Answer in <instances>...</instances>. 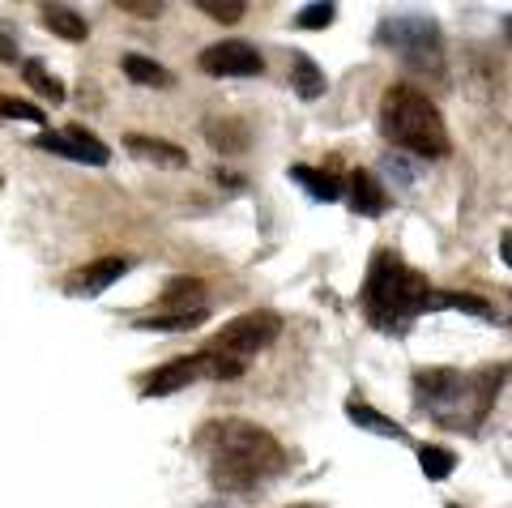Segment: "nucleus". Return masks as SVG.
Segmentation results:
<instances>
[{
  "instance_id": "nucleus-1",
  "label": "nucleus",
  "mask_w": 512,
  "mask_h": 508,
  "mask_svg": "<svg viewBox=\"0 0 512 508\" xmlns=\"http://www.w3.org/2000/svg\"><path fill=\"white\" fill-rule=\"evenodd\" d=\"M201 449L210 462V483L218 491H252L286 470V449L248 419H218L201 432Z\"/></svg>"
},
{
  "instance_id": "nucleus-2",
  "label": "nucleus",
  "mask_w": 512,
  "mask_h": 508,
  "mask_svg": "<svg viewBox=\"0 0 512 508\" xmlns=\"http://www.w3.org/2000/svg\"><path fill=\"white\" fill-rule=\"evenodd\" d=\"M508 376V363L500 368H483L474 376H461L453 368H427L414 376V393L419 402L431 410V419L440 427H453V432H474L478 423L487 419V410L500 393V380Z\"/></svg>"
},
{
  "instance_id": "nucleus-3",
  "label": "nucleus",
  "mask_w": 512,
  "mask_h": 508,
  "mask_svg": "<svg viewBox=\"0 0 512 508\" xmlns=\"http://www.w3.org/2000/svg\"><path fill=\"white\" fill-rule=\"evenodd\" d=\"M380 129L397 146V154H414V158H444L448 154V129H444L436 103L406 82L384 90Z\"/></svg>"
},
{
  "instance_id": "nucleus-4",
  "label": "nucleus",
  "mask_w": 512,
  "mask_h": 508,
  "mask_svg": "<svg viewBox=\"0 0 512 508\" xmlns=\"http://www.w3.org/2000/svg\"><path fill=\"white\" fill-rule=\"evenodd\" d=\"M363 304L380 325H389L393 316H414L431 308V282L423 274H414L410 265H402L393 252H380L372 269H367Z\"/></svg>"
},
{
  "instance_id": "nucleus-5",
  "label": "nucleus",
  "mask_w": 512,
  "mask_h": 508,
  "mask_svg": "<svg viewBox=\"0 0 512 508\" xmlns=\"http://www.w3.org/2000/svg\"><path fill=\"white\" fill-rule=\"evenodd\" d=\"M380 47L402 60L410 73H431V77H444V39H440V26L423 18V13H397V18H384L376 30Z\"/></svg>"
},
{
  "instance_id": "nucleus-6",
  "label": "nucleus",
  "mask_w": 512,
  "mask_h": 508,
  "mask_svg": "<svg viewBox=\"0 0 512 508\" xmlns=\"http://www.w3.org/2000/svg\"><path fill=\"white\" fill-rule=\"evenodd\" d=\"M282 333V316L278 312H244L235 316L231 325H222L210 346H205V355H218V359H235V363H248L256 351H265L269 342H274Z\"/></svg>"
},
{
  "instance_id": "nucleus-7",
  "label": "nucleus",
  "mask_w": 512,
  "mask_h": 508,
  "mask_svg": "<svg viewBox=\"0 0 512 508\" xmlns=\"http://www.w3.org/2000/svg\"><path fill=\"white\" fill-rule=\"evenodd\" d=\"M197 65L210 73V77H256L265 69V56L256 52L252 43L244 39H231V43H214L205 47V52L197 56Z\"/></svg>"
},
{
  "instance_id": "nucleus-8",
  "label": "nucleus",
  "mask_w": 512,
  "mask_h": 508,
  "mask_svg": "<svg viewBox=\"0 0 512 508\" xmlns=\"http://www.w3.org/2000/svg\"><path fill=\"white\" fill-rule=\"evenodd\" d=\"M35 146L47 150V154L73 158V163H90V167H107V158H111V150L103 146V141L94 133H86V129H77V124H69L64 133H43Z\"/></svg>"
},
{
  "instance_id": "nucleus-9",
  "label": "nucleus",
  "mask_w": 512,
  "mask_h": 508,
  "mask_svg": "<svg viewBox=\"0 0 512 508\" xmlns=\"http://www.w3.org/2000/svg\"><path fill=\"white\" fill-rule=\"evenodd\" d=\"M197 376H205L201 355H192V359H171V363L154 368L146 380H141V398H171V393L188 389Z\"/></svg>"
},
{
  "instance_id": "nucleus-10",
  "label": "nucleus",
  "mask_w": 512,
  "mask_h": 508,
  "mask_svg": "<svg viewBox=\"0 0 512 508\" xmlns=\"http://www.w3.org/2000/svg\"><path fill=\"white\" fill-rule=\"evenodd\" d=\"M124 274H128V261H124V257H103V261H94V265H86V269H77V274L69 278V282H73L69 291L94 299V295H103L107 287H116Z\"/></svg>"
},
{
  "instance_id": "nucleus-11",
  "label": "nucleus",
  "mask_w": 512,
  "mask_h": 508,
  "mask_svg": "<svg viewBox=\"0 0 512 508\" xmlns=\"http://www.w3.org/2000/svg\"><path fill=\"white\" fill-rule=\"evenodd\" d=\"M201 133L218 154H244L248 150V124L235 120V116H210L201 124Z\"/></svg>"
},
{
  "instance_id": "nucleus-12",
  "label": "nucleus",
  "mask_w": 512,
  "mask_h": 508,
  "mask_svg": "<svg viewBox=\"0 0 512 508\" xmlns=\"http://www.w3.org/2000/svg\"><path fill=\"white\" fill-rule=\"evenodd\" d=\"M124 150L133 158H141V163H154V167H184L188 163V154L180 146H171V141H163V137L133 133V137H124Z\"/></svg>"
},
{
  "instance_id": "nucleus-13",
  "label": "nucleus",
  "mask_w": 512,
  "mask_h": 508,
  "mask_svg": "<svg viewBox=\"0 0 512 508\" xmlns=\"http://www.w3.org/2000/svg\"><path fill=\"white\" fill-rule=\"evenodd\" d=\"M389 197H384V184L372 176V171H355L350 176V210L363 214V218H380Z\"/></svg>"
},
{
  "instance_id": "nucleus-14",
  "label": "nucleus",
  "mask_w": 512,
  "mask_h": 508,
  "mask_svg": "<svg viewBox=\"0 0 512 508\" xmlns=\"http://www.w3.org/2000/svg\"><path fill=\"white\" fill-rule=\"evenodd\" d=\"M346 415H350V423L363 427V432H372V436H384V440H406V427H402V423L384 419L380 410H372V406L359 402V398H350V402H346Z\"/></svg>"
},
{
  "instance_id": "nucleus-15",
  "label": "nucleus",
  "mask_w": 512,
  "mask_h": 508,
  "mask_svg": "<svg viewBox=\"0 0 512 508\" xmlns=\"http://www.w3.org/2000/svg\"><path fill=\"white\" fill-rule=\"evenodd\" d=\"M43 26L52 30V35L69 39V43H82V39L90 35L86 18H82L77 9H69V5H43Z\"/></svg>"
},
{
  "instance_id": "nucleus-16",
  "label": "nucleus",
  "mask_w": 512,
  "mask_h": 508,
  "mask_svg": "<svg viewBox=\"0 0 512 508\" xmlns=\"http://www.w3.org/2000/svg\"><path fill=\"white\" fill-rule=\"evenodd\" d=\"M205 308H188V312H158V316H141L137 329H158V333H188L205 325Z\"/></svg>"
},
{
  "instance_id": "nucleus-17",
  "label": "nucleus",
  "mask_w": 512,
  "mask_h": 508,
  "mask_svg": "<svg viewBox=\"0 0 512 508\" xmlns=\"http://www.w3.org/2000/svg\"><path fill=\"white\" fill-rule=\"evenodd\" d=\"M291 180L308 193L312 201H338L342 197V184L329 176V171H316V167H291Z\"/></svg>"
},
{
  "instance_id": "nucleus-18",
  "label": "nucleus",
  "mask_w": 512,
  "mask_h": 508,
  "mask_svg": "<svg viewBox=\"0 0 512 508\" xmlns=\"http://www.w3.org/2000/svg\"><path fill=\"white\" fill-rule=\"evenodd\" d=\"M205 287L201 278H171L163 291V312H188V308H205Z\"/></svg>"
},
{
  "instance_id": "nucleus-19",
  "label": "nucleus",
  "mask_w": 512,
  "mask_h": 508,
  "mask_svg": "<svg viewBox=\"0 0 512 508\" xmlns=\"http://www.w3.org/2000/svg\"><path fill=\"white\" fill-rule=\"evenodd\" d=\"M124 77H133L137 86H154V90L171 86V73H167L163 65H158V60L137 56V52H128V56H124Z\"/></svg>"
},
{
  "instance_id": "nucleus-20",
  "label": "nucleus",
  "mask_w": 512,
  "mask_h": 508,
  "mask_svg": "<svg viewBox=\"0 0 512 508\" xmlns=\"http://www.w3.org/2000/svg\"><path fill=\"white\" fill-rule=\"evenodd\" d=\"M291 82H295V94H299V99H308V103L325 94V73L316 69V60H312V56H295Z\"/></svg>"
},
{
  "instance_id": "nucleus-21",
  "label": "nucleus",
  "mask_w": 512,
  "mask_h": 508,
  "mask_svg": "<svg viewBox=\"0 0 512 508\" xmlns=\"http://www.w3.org/2000/svg\"><path fill=\"white\" fill-rule=\"evenodd\" d=\"M453 466H457V453H448L444 444H423L419 449V470L431 483H444L448 474H453Z\"/></svg>"
},
{
  "instance_id": "nucleus-22",
  "label": "nucleus",
  "mask_w": 512,
  "mask_h": 508,
  "mask_svg": "<svg viewBox=\"0 0 512 508\" xmlns=\"http://www.w3.org/2000/svg\"><path fill=\"white\" fill-rule=\"evenodd\" d=\"M431 308H457V312H474V316H483V321H491V308H487V299H478V295L440 291V295H431Z\"/></svg>"
},
{
  "instance_id": "nucleus-23",
  "label": "nucleus",
  "mask_w": 512,
  "mask_h": 508,
  "mask_svg": "<svg viewBox=\"0 0 512 508\" xmlns=\"http://www.w3.org/2000/svg\"><path fill=\"white\" fill-rule=\"evenodd\" d=\"M22 73H26V82L35 86L39 94H47V99H52V103H60V99H64V86H60L56 77L39 65V60H22Z\"/></svg>"
},
{
  "instance_id": "nucleus-24",
  "label": "nucleus",
  "mask_w": 512,
  "mask_h": 508,
  "mask_svg": "<svg viewBox=\"0 0 512 508\" xmlns=\"http://www.w3.org/2000/svg\"><path fill=\"white\" fill-rule=\"evenodd\" d=\"M0 116L5 120H26V124H47V111H39L35 103L13 99V94H0Z\"/></svg>"
},
{
  "instance_id": "nucleus-25",
  "label": "nucleus",
  "mask_w": 512,
  "mask_h": 508,
  "mask_svg": "<svg viewBox=\"0 0 512 508\" xmlns=\"http://www.w3.org/2000/svg\"><path fill=\"white\" fill-rule=\"evenodd\" d=\"M197 9L205 13V18H214V22H239V18H244V0H197Z\"/></svg>"
},
{
  "instance_id": "nucleus-26",
  "label": "nucleus",
  "mask_w": 512,
  "mask_h": 508,
  "mask_svg": "<svg viewBox=\"0 0 512 508\" xmlns=\"http://www.w3.org/2000/svg\"><path fill=\"white\" fill-rule=\"evenodd\" d=\"M333 18H338V5H329V0H325V5H308V9H303L295 18V26L299 30H325V26H333Z\"/></svg>"
},
{
  "instance_id": "nucleus-27",
  "label": "nucleus",
  "mask_w": 512,
  "mask_h": 508,
  "mask_svg": "<svg viewBox=\"0 0 512 508\" xmlns=\"http://www.w3.org/2000/svg\"><path fill=\"white\" fill-rule=\"evenodd\" d=\"M116 9H124V13H133V18H158L167 5L163 0H120Z\"/></svg>"
},
{
  "instance_id": "nucleus-28",
  "label": "nucleus",
  "mask_w": 512,
  "mask_h": 508,
  "mask_svg": "<svg viewBox=\"0 0 512 508\" xmlns=\"http://www.w3.org/2000/svg\"><path fill=\"white\" fill-rule=\"evenodd\" d=\"M384 171H389V176H397V184H410V180H414V167L402 163V154H384Z\"/></svg>"
},
{
  "instance_id": "nucleus-29",
  "label": "nucleus",
  "mask_w": 512,
  "mask_h": 508,
  "mask_svg": "<svg viewBox=\"0 0 512 508\" xmlns=\"http://www.w3.org/2000/svg\"><path fill=\"white\" fill-rule=\"evenodd\" d=\"M500 257H504V265L512 269V231H504V235H500Z\"/></svg>"
},
{
  "instance_id": "nucleus-30",
  "label": "nucleus",
  "mask_w": 512,
  "mask_h": 508,
  "mask_svg": "<svg viewBox=\"0 0 512 508\" xmlns=\"http://www.w3.org/2000/svg\"><path fill=\"white\" fill-rule=\"evenodd\" d=\"M508 35H512V18H508Z\"/></svg>"
},
{
  "instance_id": "nucleus-31",
  "label": "nucleus",
  "mask_w": 512,
  "mask_h": 508,
  "mask_svg": "<svg viewBox=\"0 0 512 508\" xmlns=\"http://www.w3.org/2000/svg\"><path fill=\"white\" fill-rule=\"evenodd\" d=\"M295 508H312V504H295Z\"/></svg>"
},
{
  "instance_id": "nucleus-32",
  "label": "nucleus",
  "mask_w": 512,
  "mask_h": 508,
  "mask_svg": "<svg viewBox=\"0 0 512 508\" xmlns=\"http://www.w3.org/2000/svg\"><path fill=\"white\" fill-rule=\"evenodd\" d=\"M205 508H222V504H205Z\"/></svg>"
},
{
  "instance_id": "nucleus-33",
  "label": "nucleus",
  "mask_w": 512,
  "mask_h": 508,
  "mask_svg": "<svg viewBox=\"0 0 512 508\" xmlns=\"http://www.w3.org/2000/svg\"><path fill=\"white\" fill-rule=\"evenodd\" d=\"M448 508H457V504H448Z\"/></svg>"
}]
</instances>
